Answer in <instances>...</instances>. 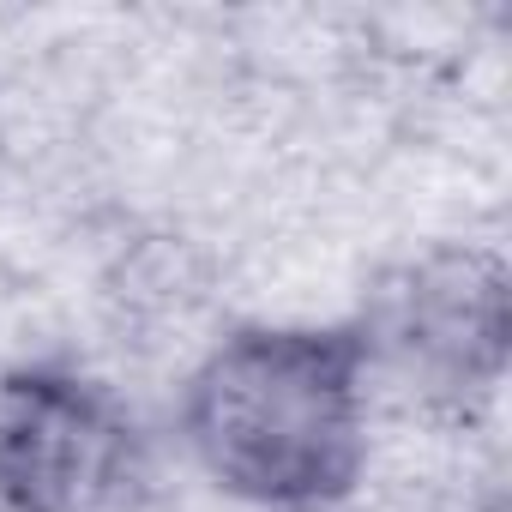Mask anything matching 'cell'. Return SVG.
<instances>
[{
	"instance_id": "cell-1",
	"label": "cell",
	"mask_w": 512,
	"mask_h": 512,
	"mask_svg": "<svg viewBox=\"0 0 512 512\" xmlns=\"http://www.w3.org/2000/svg\"><path fill=\"white\" fill-rule=\"evenodd\" d=\"M374 374L350 320L235 326L181 386V440L205 482L253 512H326L368 464Z\"/></svg>"
},
{
	"instance_id": "cell-2",
	"label": "cell",
	"mask_w": 512,
	"mask_h": 512,
	"mask_svg": "<svg viewBox=\"0 0 512 512\" xmlns=\"http://www.w3.org/2000/svg\"><path fill=\"white\" fill-rule=\"evenodd\" d=\"M350 326L374 380H392L422 410L464 416L488 404L506 374V266L494 247L440 241L398 260Z\"/></svg>"
},
{
	"instance_id": "cell-3",
	"label": "cell",
	"mask_w": 512,
	"mask_h": 512,
	"mask_svg": "<svg viewBox=\"0 0 512 512\" xmlns=\"http://www.w3.org/2000/svg\"><path fill=\"white\" fill-rule=\"evenodd\" d=\"M145 470L121 392L73 362L0 374V512H115Z\"/></svg>"
}]
</instances>
